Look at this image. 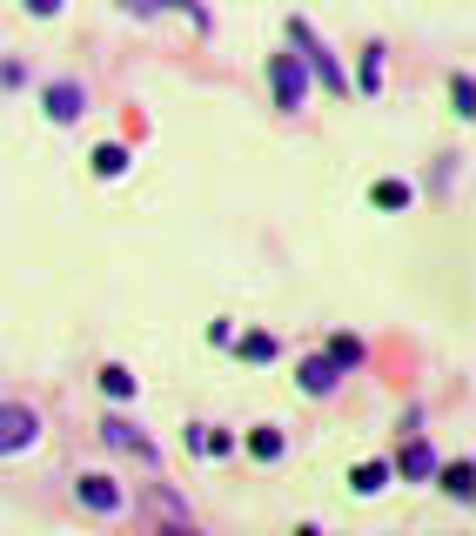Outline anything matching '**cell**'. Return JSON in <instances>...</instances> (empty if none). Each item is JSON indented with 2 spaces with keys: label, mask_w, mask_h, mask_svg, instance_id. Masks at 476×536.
Listing matches in <instances>:
<instances>
[{
  "label": "cell",
  "mask_w": 476,
  "mask_h": 536,
  "mask_svg": "<svg viewBox=\"0 0 476 536\" xmlns=\"http://www.w3.org/2000/svg\"><path fill=\"white\" fill-rule=\"evenodd\" d=\"M101 429H108V443H114V449H148V443H141V436H135L128 423H101Z\"/></svg>",
  "instance_id": "14"
},
{
  "label": "cell",
  "mask_w": 476,
  "mask_h": 536,
  "mask_svg": "<svg viewBox=\"0 0 476 536\" xmlns=\"http://www.w3.org/2000/svg\"><path fill=\"white\" fill-rule=\"evenodd\" d=\"M41 443V416L34 409H21V402H7L0 409V456H21V449Z\"/></svg>",
  "instance_id": "1"
},
{
  "label": "cell",
  "mask_w": 476,
  "mask_h": 536,
  "mask_svg": "<svg viewBox=\"0 0 476 536\" xmlns=\"http://www.w3.org/2000/svg\"><path fill=\"white\" fill-rule=\"evenodd\" d=\"M329 362H336V369H356V362H363V342H356V335H336V342H329Z\"/></svg>",
  "instance_id": "7"
},
{
  "label": "cell",
  "mask_w": 476,
  "mask_h": 536,
  "mask_svg": "<svg viewBox=\"0 0 476 536\" xmlns=\"http://www.w3.org/2000/svg\"><path fill=\"white\" fill-rule=\"evenodd\" d=\"M74 490H81V503H88V510H121V490H114L108 476H81Z\"/></svg>",
  "instance_id": "5"
},
{
  "label": "cell",
  "mask_w": 476,
  "mask_h": 536,
  "mask_svg": "<svg viewBox=\"0 0 476 536\" xmlns=\"http://www.w3.org/2000/svg\"><path fill=\"white\" fill-rule=\"evenodd\" d=\"M161 536H195V530H182V523H168V530H161Z\"/></svg>",
  "instance_id": "18"
},
{
  "label": "cell",
  "mask_w": 476,
  "mask_h": 536,
  "mask_svg": "<svg viewBox=\"0 0 476 536\" xmlns=\"http://www.w3.org/2000/svg\"><path fill=\"white\" fill-rule=\"evenodd\" d=\"M430 469H436L430 443H409V449H403V476H430Z\"/></svg>",
  "instance_id": "8"
},
{
  "label": "cell",
  "mask_w": 476,
  "mask_h": 536,
  "mask_svg": "<svg viewBox=\"0 0 476 536\" xmlns=\"http://www.w3.org/2000/svg\"><path fill=\"white\" fill-rule=\"evenodd\" d=\"M27 7H34V14H54V7H61V0H27Z\"/></svg>",
  "instance_id": "17"
},
{
  "label": "cell",
  "mask_w": 476,
  "mask_h": 536,
  "mask_svg": "<svg viewBox=\"0 0 476 536\" xmlns=\"http://www.w3.org/2000/svg\"><path fill=\"white\" fill-rule=\"evenodd\" d=\"M302 94H309V67L295 54H275V108H302Z\"/></svg>",
  "instance_id": "2"
},
{
  "label": "cell",
  "mask_w": 476,
  "mask_h": 536,
  "mask_svg": "<svg viewBox=\"0 0 476 536\" xmlns=\"http://www.w3.org/2000/svg\"><path fill=\"white\" fill-rule=\"evenodd\" d=\"M81 108H88V101H81L74 81H54V88H47V114H54V121H81Z\"/></svg>",
  "instance_id": "4"
},
{
  "label": "cell",
  "mask_w": 476,
  "mask_h": 536,
  "mask_svg": "<svg viewBox=\"0 0 476 536\" xmlns=\"http://www.w3.org/2000/svg\"><path fill=\"white\" fill-rule=\"evenodd\" d=\"M302 389H309V396H329V389H336V362H329V356L302 362Z\"/></svg>",
  "instance_id": "6"
},
{
  "label": "cell",
  "mask_w": 476,
  "mask_h": 536,
  "mask_svg": "<svg viewBox=\"0 0 476 536\" xmlns=\"http://www.w3.org/2000/svg\"><path fill=\"white\" fill-rule=\"evenodd\" d=\"M295 47H302V54L316 61L322 88H329V94H349V74H342V67H336V61H329V54H322V47H316V34H309V21H295Z\"/></svg>",
  "instance_id": "3"
},
{
  "label": "cell",
  "mask_w": 476,
  "mask_h": 536,
  "mask_svg": "<svg viewBox=\"0 0 476 536\" xmlns=\"http://www.w3.org/2000/svg\"><path fill=\"white\" fill-rule=\"evenodd\" d=\"M242 356H249V362H269L275 342H269V335H249V342H242Z\"/></svg>",
  "instance_id": "15"
},
{
  "label": "cell",
  "mask_w": 476,
  "mask_h": 536,
  "mask_svg": "<svg viewBox=\"0 0 476 536\" xmlns=\"http://www.w3.org/2000/svg\"><path fill=\"white\" fill-rule=\"evenodd\" d=\"M128 7H141V14H148V7H161V0H128Z\"/></svg>",
  "instance_id": "19"
},
{
  "label": "cell",
  "mask_w": 476,
  "mask_h": 536,
  "mask_svg": "<svg viewBox=\"0 0 476 536\" xmlns=\"http://www.w3.org/2000/svg\"><path fill=\"white\" fill-rule=\"evenodd\" d=\"M121 168H128V155H121V148H94V175H121Z\"/></svg>",
  "instance_id": "9"
},
{
  "label": "cell",
  "mask_w": 476,
  "mask_h": 536,
  "mask_svg": "<svg viewBox=\"0 0 476 536\" xmlns=\"http://www.w3.org/2000/svg\"><path fill=\"white\" fill-rule=\"evenodd\" d=\"M349 483H356V490H363V496H376V490H383V463H363V469H356V476H349Z\"/></svg>",
  "instance_id": "12"
},
{
  "label": "cell",
  "mask_w": 476,
  "mask_h": 536,
  "mask_svg": "<svg viewBox=\"0 0 476 536\" xmlns=\"http://www.w3.org/2000/svg\"><path fill=\"white\" fill-rule=\"evenodd\" d=\"M101 389H108V396H135V376H128V369H101Z\"/></svg>",
  "instance_id": "11"
},
{
  "label": "cell",
  "mask_w": 476,
  "mask_h": 536,
  "mask_svg": "<svg viewBox=\"0 0 476 536\" xmlns=\"http://www.w3.org/2000/svg\"><path fill=\"white\" fill-rule=\"evenodd\" d=\"M443 490L463 503V496H470V463H450V469H443Z\"/></svg>",
  "instance_id": "10"
},
{
  "label": "cell",
  "mask_w": 476,
  "mask_h": 536,
  "mask_svg": "<svg viewBox=\"0 0 476 536\" xmlns=\"http://www.w3.org/2000/svg\"><path fill=\"white\" fill-rule=\"evenodd\" d=\"M249 449L262 456V463H269V456H282V436H275V429H255V436H249Z\"/></svg>",
  "instance_id": "13"
},
{
  "label": "cell",
  "mask_w": 476,
  "mask_h": 536,
  "mask_svg": "<svg viewBox=\"0 0 476 536\" xmlns=\"http://www.w3.org/2000/svg\"><path fill=\"white\" fill-rule=\"evenodd\" d=\"M376 201H383V208H403L409 188H403V181H383V188H376Z\"/></svg>",
  "instance_id": "16"
}]
</instances>
